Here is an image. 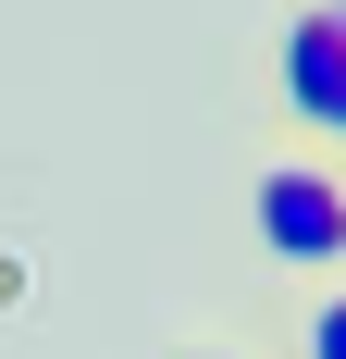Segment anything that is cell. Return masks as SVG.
<instances>
[{
    "label": "cell",
    "mask_w": 346,
    "mask_h": 359,
    "mask_svg": "<svg viewBox=\"0 0 346 359\" xmlns=\"http://www.w3.org/2000/svg\"><path fill=\"white\" fill-rule=\"evenodd\" d=\"M186 359H260V347H186Z\"/></svg>",
    "instance_id": "277c9868"
},
{
    "label": "cell",
    "mask_w": 346,
    "mask_h": 359,
    "mask_svg": "<svg viewBox=\"0 0 346 359\" xmlns=\"http://www.w3.org/2000/svg\"><path fill=\"white\" fill-rule=\"evenodd\" d=\"M284 359H346V273L297 285V310H284Z\"/></svg>",
    "instance_id": "3957f363"
},
{
    "label": "cell",
    "mask_w": 346,
    "mask_h": 359,
    "mask_svg": "<svg viewBox=\"0 0 346 359\" xmlns=\"http://www.w3.org/2000/svg\"><path fill=\"white\" fill-rule=\"evenodd\" d=\"M272 111L297 149L346 137V0H284L272 13Z\"/></svg>",
    "instance_id": "7a4b0ae2"
},
{
    "label": "cell",
    "mask_w": 346,
    "mask_h": 359,
    "mask_svg": "<svg viewBox=\"0 0 346 359\" xmlns=\"http://www.w3.org/2000/svg\"><path fill=\"white\" fill-rule=\"evenodd\" d=\"M235 198H247V248L272 260L284 285H321V273H346V161H334V149L260 137Z\"/></svg>",
    "instance_id": "6da1fadb"
}]
</instances>
